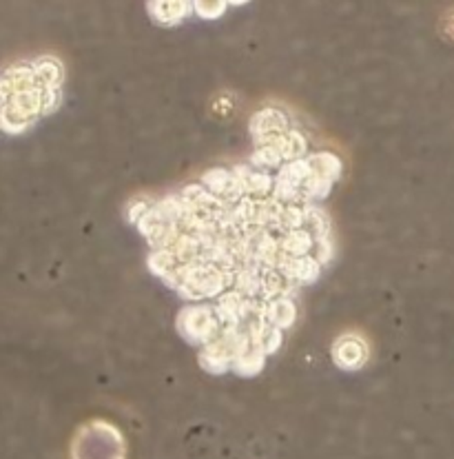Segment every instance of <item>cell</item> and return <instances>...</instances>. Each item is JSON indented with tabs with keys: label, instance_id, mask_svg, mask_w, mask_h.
Masks as SVG:
<instances>
[{
	"label": "cell",
	"instance_id": "7a4b0ae2",
	"mask_svg": "<svg viewBox=\"0 0 454 459\" xmlns=\"http://www.w3.org/2000/svg\"><path fill=\"white\" fill-rule=\"evenodd\" d=\"M180 331L195 344H210L219 333V320L207 307H195L182 313Z\"/></svg>",
	"mask_w": 454,
	"mask_h": 459
},
{
	"label": "cell",
	"instance_id": "8992f818",
	"mask_svg": "<svg viewBox=\"0 0 454 459\" xmlns=\"http://www.w3.org/2000/svg\"><path fill=\"white\" fill-rule=\"evenodd\" d=\"M261 364H264V351L260 349H251L246 351L244 355H240V358L236 359V368L240 373H257L261 368Z\"/></svg>",
	"mask_w": 454,
	"mask_h": 459
},
{
	"label": "cell",
	"instance_id": "277c9868",
	"mask_svg": "<svg viewBox=\"0 0 454 459\" xmlns=\"http://www.w3.org/2000/svg\"><path fill=\"white\" fill-rule=\"evenodd\" d=\"M295 304L288 298H278L266 307V322L275 329H287L295 322Z\"/></svg>",
	"mask_w": 454,
	"mask_h": 459
},
{
	"label": "cell",
	"instance_id": "5b68a950",
	"mask_svg": "<svg viewBox=\"0 0 454 459\" xmlns=\"http://www.w3.org/2000/svg\"><path fill=\"white\" fill-rule=\"evenodd\" d=\"M313 238L308 236V231L304 229H295V231H288L282 240V251L287 253L288 257H306V253L313 249Z\"/></svg>",
	"mask_w": 454,
	"mask_h": 459
},
{
	"label": "cell",
	"instance_id": "3957f363",
	"mask_svg": "<svg viewBox=\"0 0 454 459\" xmlns=\"http://www.w3.org/2000/svg\"><path fill=\"white\" fill-rule=\"evenodd\" d=\"M332 358L346 371H355V368L364 367V362L368 359V349L364 344L362 337L357 335H344L335 342V349H332Z\"/></svg>",
	"mask_w": 454,
	"mask_h": 459
},
{
	"label": "cell",
	"instance_id": "6da1fadb",
	"mask_svg": "<svg viewBox=\"0 0 454 459\" xmlns=\"http://www.w3.org/2000/svg\"><path fill=\"white\" fill-rule=\"evenodd\" d=\"M72 453L73 459H124L123 435L107 421H91L73 439Z\"/></svg>",
	"mask_w": 454,
	"mask_h": 459
}]
</instances>
